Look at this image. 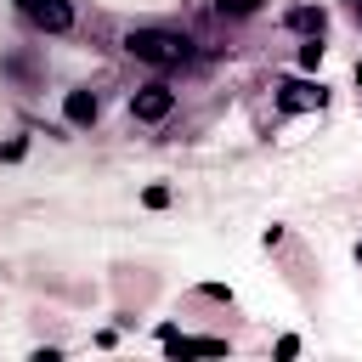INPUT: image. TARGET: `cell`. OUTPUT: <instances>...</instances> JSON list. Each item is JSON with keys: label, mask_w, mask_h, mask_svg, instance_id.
<instances>
[{"label": "cell", "mask_w": 362, "mask_h": 362, "mask_svg": "<svg viewBox=\"0 0 362 362\" xmlns=\"http://www.w3.org/2000/svg\"><path fill=\"white\" fill-rule=\"evenodd\" d=\"M124 51H130L136 62H153V68H175V62L192 57V45H187L181 34H170V28H130V34H124Z\"/></svg>", "instance_id": "1"}, {"label": "cell", "mask_w": 362, "mask_h": 362, "mask_svg": "<svg viewBox=\"0 0 362 362\" xmlns=\"http://www.w3.org/2000/svg\"><path fill=\"white\" fill-rule=\"evenodd\" d=\"M175 113V90L164 85V79H153V85H141L136 96H130V119H141V124H158V119H170Z\"/></svg>", "instance_id": "2"}, {"label": "cell", "mask_w": 362, "mask_h": 362, "mask_svg": "<svg viewBox=\"0 0 362 362\" xmlns=\"http://www.w3.org/2000/svg\"><path fill=\"white\" fill-rule=\"evenodd\" d=\"M322 102H328L322 79H283V85H277V107H283V113H311V107H322Z\"/></svg>", "instance_id": "3"}, {"label": "cell", "mask_w": 362, "mask_h": 362, "mask_svg": "<svg viewBox=\"0 0 362 362\" xmlns=\"http://www.w3.org/2000/svg\"><path fill=\"white\" fill-rule=\"evenodd\" d=\"M17 6H23V17L40 23L45 34H68V28H74V6H68V0H17Z\"/></svg>", "instance_id": "4"}, {"label": "cell", "mask_w": 362, "mask_h": 362, "mask_svg": "<svg viewBox=\"0 0 362 362\" xmlns=\"http://www.w3.org/2000/svg\"><path fill=\"white\" fill-rule=\"evenodd\" d=\"M96 113H102V102H96V90H68V96H62V119H68L74 130H85V124H96Z\"/></svg>", "instance_id": "5"}, {"label": "cell", "mask_w": 362, "mask_h": 362, "mask_svg": "<svg viewBox=\"0 0 362 362\" xmlns=\"http://www.w3.org/2000/svg\"><path fill=\"white\" fill-rule=\"evenodd\" d=\"M164 345L170 351H192V356H221L226 351V339H192V334H175V328H164Z\"/></svg>", "instance_id": "6"}, {"label": "cell", "mask_w": 362, "mask_h": 362, "mask_svg": "<svg viewBox=\"0 0 362 362\" xmlns=\"http://www.w3.org/2000/svg\"><path fill=\"white\" fill-rule=\"evenodd\" d=\"M322 23H328L322 6H294L288 11V28H300V34H322Z\"/></svg>", "instance_id": "7"}, {"label": "cell", "mask_w": 362, "mask_h": 362, "mask_svg": "<svg viewBox=\"0 0 362 362\" xmlns=\"http://www.w3.org/2000/svg\"><path fill=\"white\" fill-rule=\"evenodd\" d=\"M215 11H221V17H255L260 0H215Z\"/></svg>", "instance_id": "8"}, {"label": "cell", "mask_w": 362, "mask_h": 362, "mask_svg": "<svg viewBox=\"0 0 362 362\" xmlns=\"http://www.w3.org/2000/svg\"><path fill=\"white\" fill-rule=\"evenodd\" d=\"M317 62H322V34H311V40H305V45H300V68H305V74H311V68H317Z\"/></svg>", "instance_id": "9"}, {"label": "cell", "mask_w": 362, "mask_h": 362, "mask_svg": "<svg viewBox=\"0 0 362 362\" xmlns=\"http://www.w3.org/2000/svg\"><path fill=\"white\" fill-rule=\"evenodd\" d=\"M141 204H147V209H164V204H170V187H147Z\"/></svg>", "instance_id": "10"}, {"label": "cell", "mask_w": 362, "mask_h": 362, "mask_svg": "<svg viewBox=\"0 0 362 362\" xmlns=\"http://www.w3.org/2000/svg\"><path fill=\"white\" fill-rule=\"evenodd\" d=\"M356 85H362V62H356Z\"/></svg>", "instance_id": "11"}, {"label": "cell", "mask_w": 362, "mask_h": 362, "mask_svg": "<svg viewBox=\"0 0 362 362\" xmlns=\"http://www.w3.org/2000/svg\"><path fill=\"white\" fill-rule=\"evenodd\" d=\"M356 17H362V0H356Z\"/></svg>", "instance_id": "12"}, {"label": "cell", "mask_w": 362, "mask_h": 362, "mask_svg": "<svg viewBox=\"0 0 362 362\" xmlns=\"http://www.w3.org/2000/svg\"><path fill=\"white\" fill-rule=\"evenodd\" d=\"M356 255H362V249H356Z\"/></svg>", "instance_id": "13"}]
</instances>
